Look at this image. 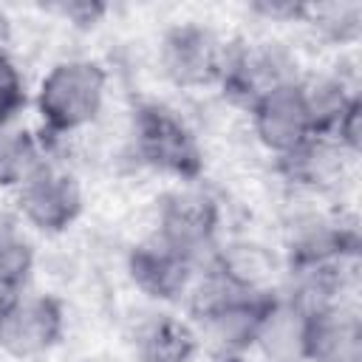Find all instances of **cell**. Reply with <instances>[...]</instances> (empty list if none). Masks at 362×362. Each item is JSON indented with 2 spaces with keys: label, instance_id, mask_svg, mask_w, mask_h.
Wrapping results in <instances>:
<instances>
[{
  "label": "cell",
  "instance_id": "cell-1",
  "mask_svg": "<svg viewBox=\"0 0 362 362\" xmlns=\"http://www.w3.org/2000/svg\"><path fill=\"white\" fill-rule=\"evenodd\" d=\"M107 74L93 59H62L48 68L37 88V113L51 136H68L88 127L105 105Z\"/></svg>",
  "mask_w": 362,
  "mask_h": 362
},
{
  "label": "cell",
  "instance_id": "cell-2",
  "mask_svg": "<svg viewBox=\"0 0 362 362\" xmlns=\"http://www.w3.org/2000/svg\"><path fill=\"white\" fill-rule=\"evenodd\" d=\"M133 147L139 161L178 181H195L204 170V150L192 127L161 102H141L133 110Z\"/></svg>",
  "mask_w": 362,
  "mask_h": 362
},
{
  "label": "cell",
  "instance_id": "cell-3",
  "mask_svg": "<svg viewBox=\"0 0 362 362\" xmlns=\"http://www.w3.org/2000/svg\"><path fill=\"white\" fill-rule=\"evenodd\" d=\"M297 57L274 40H235L226 42L223 68L218 76V85L223 96L243 105L249 110L252 102H257L263 93L297 82Z\"/></svg>",
  "mask_w": 362,
  "mask_h": 362
},
{
  "label": "cell",
  "instance_id": "cell-4",
  "mask_svg": "<svg viewBox=\"0 0 362 362\" xmlns=\"http://www.w3.org/2000/svg\"><path fill=\"white\" fill-rule=\"evenodd\" d=\"M65 311L51 294L17 291L0 300V351L11 359H37L59 345Z\"/></svg>",
  "mask_w": 362,
  "mask_h": 362
},
{
  "label": "cell",
  "instance_id": "cell-5",
  "mask_svg": "<svg viewBox=\"0 0 362 362\" xmlns=\"http://www.w3.org/2000/svg\"><path fill=\"white\" fill-rule=\"evenodd\" d=\"M226 57V42L215 28L187 20L164 31L158 45L161 74L178 88H204L218 85Z\"/></svg>",
  "mask_w": 362,
  "mask_h": 362
},
{
  "label": "cell",
  "instance_id": "cell-6",
  "mask_svg": "<svg viewBox=\"0 0 362 362\" xmlns=\"http://www.w3.org/2000/svg\"><path fill=\"white\" fill-rule=\"evenodd\" d=\"M218 204L206 192L175 189L158 204L153 235L204 266L218 252Z\"/></svg>",
  "mask_w": 362,
  "mask_h": 362
},
{
  "label": "cell",
  "instance_id": "cell-7",
  "mask_svg": "<svg viewBox=\"0 0 362 362\" xmlns=\"http://www.w3.org/2000/svg\"><path fill=\"white\" fill-rule=\"evenodd\" d=\"M17 209L28 226L45 235H59L76 223L82 215V187L74 173L42 161L20 187Z\"/></svg>",
  "mask_w": 362,
  "mask_h": 362
},
{
  "label": "cell",
  "instance_id": "cell-8",
  "mask_svg": "<svg viewBox=\"0 0 362 362\" xmlns=\"http://www.w3.org/2000/svg\"><path fill=\"white\" fill-rule=\"evenodd\" d=\"M249 119H252L255 139L274 158L288 156L291 150H297L308 139H314V124L308 116V105H305L300 79L280 85V88L263 93L257 102H252Z\"/></svg>",
  "mask_w": 362,
  "mask_h": 362
},
{
  "label": "cell",
  "instance_id": "cell-9",
  "mask_svg": "<svg viewBox=\"0 0 362 362\" xmlns=\"http://www.w3.org/2000/svg\"><path fill=\"white\" fill-rule=\"evenodd\" d=\"M195 272H198L195 260H189L184 252L173 249L156 235L136 243L127 255V274L133 286L156 303L181 300L192 288Z\"/></svg>",
  "mask_w": 362,
  "mask_h": 362
},
{
  "label": "cell",
  "instance_id": "cell-10",
  "mask_svg": "<svg viewBox=\"0 0 362 362\" xmlns=\"http://www.w3.org/2000/svg\"><path fill=\"white\" fill-rule=\"evenodd\" d=\"M300 362H362V322L342 303L305 311Z\"/></svg>",
  "mask_w": 362,
  "mask_h": 362
},
{
  "label": "cell",
  "instance_id": "cell-11",
  "mask_svg": "<svg viewBox=\"0 0 362 362\" xmlns=\"http://www.w3.org/2000/svg\"><path fill=\"white\" fill-rule=\"evenodd\" d=\"M342 156H348V153H342L334 141H328L322 136H314L303 147L291 150L288 156H280L277 170L283 173V178L288 184L317 189V187L337 178V173L342 167Z\"/></svg>",
  "mask_w": 362,
  "mask_h": 362
},
{
  "label": "cell",
  "instance_id": "cell-12",
  "mask_svg": "<svg viewBox=\"0 0 362 362\" xmlns=\"http://www.w3.org/2000/svg\"><path fill=\"white\" fill-rule=\"evenodd\" d=\"M195 351H198L195 328L167 314H158L139 334L141 362H192Z\"/></svg>",
  "mask_w": 362,
  "mask_h": 362
},
{
  "label": "cell",
  "instance_id": "cell-13",
  "mask_svg": "<svg viewBox=\"0 0 362 362\" xmlns=\"http://www.w3.org/2000/svg\"><path fill=\"white\" fill-rule=\"evenodd\" d=\"M45 161V153L40 141L20 127H0V187H20L40 164Z\"/></svg>",
  "mask_w": 362,
  "mask_h": 362
},
{
  "label": "cell",
  "instance_id": "cell-14",
  "mask_svg": "<svg viewBox=\"0 0 362 362\" xmlns=\"http://www.w3.org/2000/svg\"><path fill=\"white\" fill-rule=\"evenodd\" d=\"M34 269L31 243L11 226L0 223V300L25 288Z\"/></svg>",
  "mask_w": 362,
  "mask_h": 362
},
{
  "label": "cell",
  "instance_id": "cell-15",
  "mask_svg": "<svg viewBox=\"0 0 362 362\" xmlns=\"http://www.w3.org/2000/svg\"><path fill=\"white\" fill-rule=\"evenodd\" d=\"M311 14H317V28L334 40V42H351L359 37L362 28V11L356 3H331V6H311Z\"/></svg>",
  "mask_w": 362,
  "mask_h": 362
},
{
  "label": "cell",
  "instance_id": "cell-16",
  "mask_svg": "<svg viewBox=\"0 0 362 362\" xmlns=\"http://www.w3.org/2000/svg\"><path fill=\"white\" fill-rule=\"evenodd\" d=\"M25 107V82L8 54L0 51V127L11 124Z\"/></svg>",
  "mask_w": 362,
  "mask_h": 362
},
{
  "label": "cell",
  "instance_id": "cell-17",
  "mask_svg": "<svg viewBox=\"0 0 362 362\" xmlns=\"http://www.w3.org/2000/svg\"><path fill=\"white\" fill-rule=\"evenodd\" d=\"M59 11L71 23H96L105 14V6H96V3H68V6H59Z\"/></svg>",
  "mask_w": 362,
  "mask_h": 362
},
{
  "label": "cell",
  "instance_id": "cell-18",
  "mask_svg": "<svg viewBox=\"0 0 362 362\" xmlns=\"http://www.w3.org/2000/svg\"><path fill=\"white\" fill-rule=\"evenodd\" d=\"M218 362H243V359H240V356H221Z\"/></svg>",
  "mask_w": 362,
  "mask_h": 362
}]
</instances>
